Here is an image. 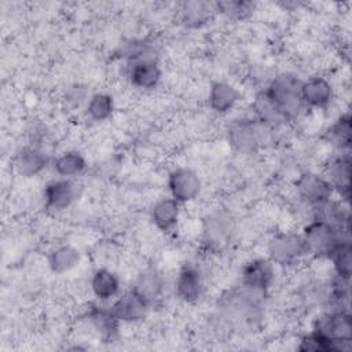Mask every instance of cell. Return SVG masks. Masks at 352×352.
I'll return each instance as SVG.
<instances>
[{"label": "cell", "instance_id": "16", "mask_svg": "<svg viewBox=\"0 0 352 352\" xmlns=\"http://www.w3.org/2000/svg\"><path fill=\"white\" fill-rule=\"evenodd\" d=\"M52 164V158L38 143H29L22 147L12 160L14 172L22 179L40 176Z\"/></svg>", "mask_w": 352, "mask_h": 352}, {"label": "cell", "instance_id": "18", "mask_svg": "<svg viewBox=\"0 0 352 352\" xmlns=\"http://www.w3.org/2000/svg\"><path fill=\"white\" fill-rule=\"evenodd\" d=\"M111 308L121 324H136L146 319L151 305L129 287L111 301Z\"/></svg>", "mask_w": 352, "mask_h": 352}, {"label": "cell", "instance_id": "10", "mask_svg": "<svg viewBox=\"0 0 352 352\" xmlns=\"http://www.w3.org/2000/svg\"><path fill=\"white\" fill-rule=\"evenodd\" d=\"M81 186L77 179L58 177L48 180L43 188L44 208L52 213H60L69 209L80 197Z\"/></svg>", "mask_w": 352, "mask_h": 352}, {"label": "cell", "instance_id": "9", "mask_svg": "<svg viewBox=\"0 0 352 352\" xmlns=\"http://www.w3.org/2000/svg\"><path fill=\"white\" fill-rule=\"evenodd\" d=\"M297 198L308 208H314L334 197V190L322 172L304 170L294 180Z\"/></svg>", "mask_w": 352, "mask_h": 352}, {"label": "cell", "instance_id": "5", "mask_svg": "<svg viewBox=\"0 0 352 352\" xmlns=\"http://www.w3.org/2000/svg\"><path fill=\"white\" fill-rule=\"evenodd\" d=\"M307 256L318 260H327L330 253L342 239H351V234H345L319 220L309 219L300 231Z\"/></svg>", "mask_w": 352, "mask_h": 352}, {"label": "cell", "instance_id": "24", "mask_svg": "<svg viewBox=\"0 0 352 352\" xmlns=\"http://www.w3.org/2000/svg\"><path fill=\"white\" fill-rule=\"evenodd\" d=\"M81 252L70 243L55 246L47 256V265L55 275H63L76 270L81 263Z\"/></svg>", "mask_w": 352, "mask_h": 352}, {"label": "cell", "instance_id": "6", "mask_svg": "<svg viewBox=\"0 0 352 352\" xmlns=\"http://www.w3.org/2000/svg\"><path fill=\"white\" fill-rule=\"evenodd\" d=\"M267 257L280 268H290L307 258V250L300 232L283 230L274 232L265 246Z\"/></svg>", "mask_w": 352, "mask_h": 352}, {"label": "cell", "instance_id": "7", "mask_svg": "<svg viewBox=\"0 0 352 352\" xmlns=\"http://www.w3.org/2000/svg\"><path fill=\"white\" fill-rule=\"evenodd\" d=\"M235 232V219L226 210H214L202 221V243L208 252H224L234 241Z\"/></svg>", "mask_w": 352, "mask_h": 352}, {"label": "cell", "instance_id": "11", "mask_svg": "<svg viewBox=\"0 0 352 352\" xmlns=\"http://www.w3.org/2000/svg\"><path fill=\"white\" fill-rule=\"evenodd\" d=\"M205 274L195 263H184L179 267L173 279L175 296L186 302L195 304L205 294Z\"/></svg>", "mask_w": 352, "mask_h": 352}, {"label": "cell", "instance_id": "8", "mask_svg": "<svg viewBox=\"0 0 352 352\" xmlns=\"http://www.w3.org/2000/svg\"><path fill=\"white\" fill-rule=\"evenodd\" d=\"M276 268L278 267L267 256L252 257L246 260L239 270V286L264 296L275 285Z\"/></svg>", "mask_w": 352, "mask_h": 352}, {"label": "cell", "instance_id": "30", "mask_svg": "<svg viewBox=\"0 0 352 352\" xmlns=\"http://www.w3.org/2000/svg\"><path fill=\"white\" fill-rule=\"evenodd\" d=\"M256 4L252 1L245 0H224V1H214L216 12L224 15L228 19H246L253 11Z\"/></svg>", "mask_w": 352, "mask_h": 352}, {"label": "cell", "instance_id": "28", "mask_svg": "<svg viewBox=\"0 0 352 352\" xmlns=\"http://www.w3.org/2000/svg\"><path fill=\"white\" fill-rule=\"evenodd\" d=\"M352 122L349 111L340 114L326 131V139L334 151H351Z\"/></svg>", "mask_w": 352, "mask_h": 352}, {"label": "cell", "instance_id": "29", "mask_svg": "<svg viewBox=\"0 0 352 352\" xmlns=\"http://www.w3.org/2000/svg\"><path fill=\"white\" fill-rule=\"evenodd\" d=\"M333 267V274L342 278H349L352 275V243L351 239H342L334 250L330 253L329 258Z\"/></svg>", "mask_w": 352, "mask_h": 352}, {"label": "cell", "instance_id": "21", "mask_svg": "<svg viewBox=\"0 0 352 352\" xmlns=\"http://www.w3.org/2000/svg\"><path fill=\"white\" fill-rule=\"evenodd\" d=\"M242 99L241 91L226 80H214L208 89V107L217 116L230 114Z\"/></svg>", "mask_w": 352, "mask_h": 352}, {"label": "cell", "instance_id": "33", "mask_svg": "<svg viewBox=\"0 0 352 352\" xmlns=\"http://www.w3.org/2000/svg\"><path fill=\"white\" fill-rule=\"evenodd\" d=\"M89 92L87 91V88L81 84H74L72 85L67 91H66V95H65V102H66V106L76 110V109H80L81 106L85 107L87 102H88V98H89Z\"/></svg>", "mask_w": 352, "mask_h": 352}, {"label": "cell", "instance_id": "27", "mask_svg": "<svg viewBox=\"0 0 352 352\" xmlns=\"http://www.w3.org/2000/svg\"><path fill=\"white\" fill-rule=\"evenodd\" d=\"M180 16L182 22L187 28H201L209 22L212 15L216 12L214 3L209 1H184L180 6Z\"/></svg>", "mask_w": 352, "mask_h": 352}, {"label": "cell", "instance_id": "4", "mask_svg": "<svg viewBox=\"0 0 352 352\" xmlns=\"http://www.w3.org/2000/svg\"><path fill=\"white\" fill-rule=\"evenodd\" d=\"M301 81L302 78L293 72H280L275 74L264 88L289 122L298 118L305 110L300 95Z\"/></svg>", "mask_w": 352, "mask_h": 352}, {"label": "cell", "instance_id": "12", "mask_svg": "<svg viewBox=\"0 0 352 352\" xmlns=\"http://www.w3.org/2000/svg\"><path fill=\"white\" fill-rule=\"evenodd\" d=\"M166 188L169 197L182 205L195 201L202 191V179L190 166H176L168 172Z\"/></svg>", "mask_w": 352, "mask_h": 352}, {"label": "cell", "instance_id": "22", "mask_svg": "<svg viewBox=\"0 0 352 352\" xmlns=\"http://www.w3.org/2000/svg\"><path fill=\"white\" fill-rule=\"evenodd\" d=\"M89 290L95 300L111 302L122 292V282L114 270L109 267H98L91 274Z\"/></svg>", "mask_w": 352, "mask_h": 352}, {"label": "cell", "instance_id": "15", "mask_svg": "<svg viewBox=\"0 0 352 352\" xmlns=\"http://www.w3.org/2000/svg\"><path fill=\"white\" fill-rule=\"evenodd\" d=\"M124 74L128 84L142 92L153 91L162 80V69L157 58H147L126 62Z\"/></svg>", "mask_w": 352, "mask_h": 352}, {"label": "cell", "instance_id": "13", "mask_svg": "<svg viewBox=\"0 0 352 352\" xmlns=\"http://www.w3.org/2000/svg\"><path fill=\"white\" fill-rule=\"evenodd\" d=\"M84 319L91 331L103 341H113L120 333L121 322L117 319L111 304L109 302L95 300V302H91L87 307Z\"/></svg>", "mask_w": 352, "mask_h": 352}, {"label": "cell", "instance_id": "25", "mask_svg": "<svg viewBox=\"0 0 352 352\" xmlns=\"http://www.w3.org/2000/svg\"><path fill=\"white\" fill-rule=\"evenodd\" d=\"M88 166L85 155L78 150H65L52 158L51 168L58 177L77 179Z\"/></svg>", "mask_w": 352, "mask_h": 352}, {"label": "cell", "instance_id": "20", "mask_svg": "<svg viewBox=\"0 0 352 352\" xmlns=\"http://www.w3.org/2000/svg\"><path fill=\"white\" fill-rule=\"evenodd\" d=\"M131 287L153 307L164 296L165 278L155 265H146L136 272Z\"/></svg>", "mask_w": 352, "mask_h": 352}, {"label": "cell", "instance_id": "31", "mask_svg": "<svg viewBox=\"0 0 352 352\" xmlns=\"http://www.w3.org/2000/svg\"><path fill=\"white\" fill-rule=\"evenodd\" d=\"M121 58L126 62L147 59V58H157L155 48L151 43L146 40H132L124 45L121 50Z\"/></svg>", "mask_w": 352, "mask_h": 352}, {"label": "cell", "instance_id": "2", "mask_svg": "<svg viewBox=\"0 0 352 352\" xmlns=\"http://www.w3.org/2000/svg\"><path fill=\"white\" fill-rule=\"evenodd\" d=\"M311 330L331 341L336 352H348L352 348V316L349 308H326L314 319Z\"/></svg>", "mask_w": 352, "mask_h": 352}, {"label": "cell", "instance_id": "26", "mask_svg": "<svg viewBox=\"0 0 352 352\" xmlns=\"http://www.w3.org/2000/svg\"><path fill=\"white\" fill-rule=\"evenodd\" d=\"M114 111H116L114 96L106 91L92 92L84 107V113L88 117V120L98 124L109 121L113 117Z\"/></svg>", "mask_w": 352, "mask_h": 352}, {"label": "cell", "instance_id": "17", "mask_svg": "<svg viewBox=\"0 0 352 352\" xmlns=\"http://www.w3.org/2000/svg\"><path fill=\"white\" fill-rule=\"evenodd\" d=\"M300 95L305 110H326L331 106L336 92L329 78L323 76H311L302 78Z\"/></svg>", "mask_w": 352, "mask_h": 352}, {"label": "cell", "instance_id": "32", "mask_svg": "<svg viewBox=\"0 0 352 352\" xmlns=\"http://www.w3.org/2000/svg\"><path fill=\"white\" fill-rule=\"evenodd\" d=\"M297 349L301 352H336L334 344L314 330L300 337Z\"/></svg>", "mask_w": 352, "mask_h": 352}, {"label": "cell", "instance_id": "3", "mask_svg": "<svg viewBox=\"0 0 352 352\" xmlns=\"http://www.w3.org/2000/svg\"><path fill=\"white\" fill-rule=\"evenodd\" d=\"M271 129L253 116H243L232 120L227 126L230 146L242 154H253L267 146L271 139Z\"/></svg>", "mask_w": 352, "mask_h": 352}, {"label": "cell", "instance_id": "19", "mask_svg": "<svg viewBox=\"0 0 352 352\" xmlns=\"http://www.w3.org/2000/svg\"><path fill=\"white\" fill-rule=\"evenodd\" d=\"M150 220L162 234H173L182 220V204L172 197L158 198L150 208Z\"/></svg>", "mask_w": 352, "mask_h": 352}, {"label": "cell", "instance_id": "23", "mask_svg": "<svg viewBox=\"0 0 352 352\" xmlns=\"http://www.w3.org/2000/svg\"><path fill=\"white\" fill-rule=\"evenodd\" d=\"M252 111H253L252 116L256 117L265 126H268L271 131L278 129L289 122L285 114L282 113V110L271 99V96L265 92L264 88L256 92L252 102Z\"/></svg>", "mask_w": 352, "mask_h": 352}, {"label": "cell", "instance_id": "1", "mask_svg": "<svg viewBox=\"0 0 352 352\" xmlns=\"http://www.w3.org/2000/svg\"><path fill=\"white\" fill-rule=\"evenodd\" d=\"M261 294L238 287L219 298L217 318L235 330H253L263 319Z\"/></svg>", "mask_w": 352, "mask_h": 352}, {"label": "cell", "instance_id": "14", "mask_svg": "<svg viewBox=\"0 0 352 352\" xmlns=\"http://www.w3.org/2000/svg\"><path fill=\"white\" fill-rule=\"evenodd\" d=\"M351 151H334L322 172L330 182L334 195L346 204H349L351 198Z\"/></svg>", "mask_w": 352, "mask_h": 352}]
</instances>
